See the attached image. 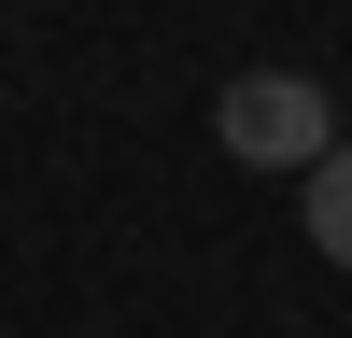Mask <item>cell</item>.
I'll return each instance as SVG.
<instances>
[{
	"label": "cell",
	"instance_id": "cell-1",
	"mask_svg": "<svg viewBox=\"0 0 352 338\" xmlns=\"http://www.w3.org/2000/svg\"><path fill=\"white\" fill-rule=\"evenodd\" d=\"M212 141H226L240 169H324V155H338V99H324L310 71H240V84L212 99Z\"/></svg>",
	"mask_w": 352,
	"mask_h": 338
},
{
	"label": "cell",
	"instance_id": "cell-2",
	"mask_svg": "<svg viewBox=\"0 0 352 338\" xmlns=\"http://www.w3.org/2000/svg\"><path fill=\"white\" fill-rule=\"evenodd\" d=\"M296 225H310V254H324V268H352V141L324 169H296Z\"/></svg>",
	"mask_w": 352,
	"mask_h": 338
}]
</instances>
